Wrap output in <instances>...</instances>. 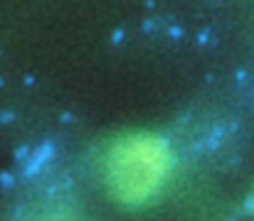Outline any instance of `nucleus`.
I'll return each mask as SVG.
<instances>
[{
    "label": "nucleus",
    "instance_id": "f257e3e1",
    "mask_svg": "<svg viewBox=\"0 0 254 221\" xmlns=\"http://www.w3.org/2000/svg\"><path fill=\"white\" fill-rule=\"evenodd\" d=\"M170 172L168 143L153 133H128L106 152L104 177L111 197L136 207L148 202Z\"/></svg>",
    "mask_w": 254,
    "mask_h": 221
},
{
    "label": "nucleus",
    "instance_id": "f03ea898",
    "mask_svg": "<svg viewBox=\"0 0 254 221\" xmlns=\"http://www.w3.org/2000/svg\"><path fill=\"white\" fill-rule=\"evenodd\" d=\"M60 221H69V219H60Z\"/></svg>",
    "mask_w": 254,
    "mask_h": 221
}]
</instances>
